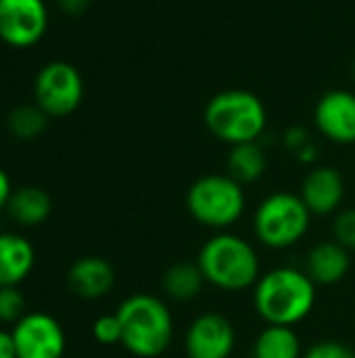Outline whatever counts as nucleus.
<instances>
[{
	"label": "nucleus",
	"mask_w": 355,
	"mask_h": 358,
	"mask_svg": "<svg viewBox=\"0 0 355 358\" xmlns=\"http://www.w3.org/2000/svg\"><path fill=\"white\" fill-rule=\"evenodd\" d=\"M121 346L136 358L161 357L174 338V319L163 300L151 294H134L117 308Z\"/></svg>",
	"instance_id": "nucleus-2"
},
{
	"label": "nucleus",
	"mask_w": 355,
	"mask_h": 358,
	"mask_svg": "<svg viewBox=\"0 0 355 358\" xmlns=\"http://www.w3.org/2000/svg\"><path fill=\"white\" fill-rule=\"evenodd\" d=\"M63 358H71V357H63Z\"/></svg>",
	"instance_id": "nucleus-30"
},
{
	"label": "nucleus",
	"mask_w": 355,
	"mask_h": 358,
	"mask_svg": "<svg viewBox=\"0 0 355 358\" xmlns=\"http://www.w3.org/2000/svg\"><path fill=\"white\" fill-rule=\"evenodd\" d=\"M253 304L268 325L293 327L314 310L316 283L305 271L293 266L272 268L257 279Z\"/></svg>",
	"instance_id": "nucleus-1"
},
{
	"label": "nucleus",
	"mask_w": 355,
	"mask_h": 358,
	"mask_svg": "<svg viewBox=\"0 0 355 358\" xmlns=\"http://www.w3.org/2000/svg\"><path fill=\"white\" fill-rule=\"evenodd\" d=\"M48 29L44 0H0V40L10 48L38 44Z\"/></svg>",
	"instance_id": "nucleus-8"
},
{
	"label": "nucleus",
	"mask_w": 355,
	"mask_h": 358,
	"mask_svg": "<svg viewBox=\"0 0 355 358\" xmlns=\"http://www.w3.org/2000/svg\"><path fill=\"white\" fill-rule=\"evenodd\" d=\"M8 130L13 136L21 141H31L46 130L48 115L33 103V105H19L8 113Z\"/></svg>",
	"instance_id": "nucleus-20"
},
{
	"label": "nucleus",
	"mask_w": 355,
	"mask_h": 358,
	"mask_svg": "<svg viewBox=\"0 0 355 358\" xmlns=\"http://www.w3.org/2000/svg\"><path fill=\"white\" fill-rule=\"evenodd\" d=\"M318 132L337 145L355 143V92L335 88L324 92L314 107Z\"/></svg>",
	"instance_id": "nucleus-11"
},
{
	"label": "nucleus",
	"mask_w": 355,
	"mask_h": 358,
	"mask_svg": "<svg viewBox=\"0 0 355 358\" xmlns=\"http://www.w3.org/2000/svg\"><path fill=\"white\" fill-rule=\"evenodd\" d=\"M301 358H355V350L343 342L324 340V342H318L312 348H308Z\"/></svg>",
	"instance_id": "nucleus-24"
},
{
	"label": "nucleus",
	"mask_w": 355,
	"mask_h": 358,
	"mask_svg": "<svg viewBox=\"0 0 355 358\" xmlns=\"http://www.w3.org/2000/svg\"><path fill=\"white\" fill-rule=\"evenodd\" d=\"M203 122L218 141L234 147L259 141L268 126V111L255 92L228 88L207 101Z\"/></svg>",
	"instance_id": "nucleus-3"
},
{
	"label": "nucleus",
	"mask_w": 355,
	"mask_h": 358,
	"mask_svg": "<svg viewBox=\"0 0 355 358\" xmlns=\"http://www.w3.org/2000/svg\"><path fill=\"white\" fill-rule=\"evenodd\" d=\"M243 185L230 174H205L186 191V210L203 227L224 231L245 212Z\"/></svg>",
	"instance_id": "nucleus-5"
},
{
	"label": "nucleus",
	"mask_w": 355,
	"mask_h": 358,
	"mask_svg": "<svg viewBox=\"0 0 355 358\" xmlns=\"http://www.w3.org/2000/svg\"><path fill=\"white\" fill-rule=\"evenodd\" d=\"M4 212L15 224L29 229L42 224L50 216L52 201L50 195L40 187H19L13 191Z\"/></svg>",
	"instance_id": "nucleus-16"
},
{
	"label": "nucleus",
	"mask_w": 355,
	"mask_h": 358,
	"mask_svg": "<svg viewBox=\"0 0 355 358\" xmlns=\"http://www.w3.org/2000/svg\"><path fill=\"white\" fill-rule=\"evenodd\" d=\"M17 358H63L65 331L61 323L46 313H27L10 329Z\"/></svg>",
	"instance_id": "nucleus-9"
},
{
	"label": "nucleus",
	"mask_w": 355,
	"mask_h": 358,
	"mask_svg": "<svg viewBox=\"0 0 355 358\" xmlns=\"http://www.w3.org/2000/svg\"><path fill=\"white\" fill-rule=\"evenodd\" d=\"M59 8L69 15V17H77L82 15L88 6H90V0H56Z\"/></svg>",
	"instance_id": "nucleus-26"
},
{
	"label": "nucleus",
	"mask_w": 355,
	"mask_h": 358,
	"mask_svg": "<svg viewBox=\"0 0 355 358\" xmlns=\"http://www.w3.org/2000/svg\"><path fill=\"white\" fill-rule=\"evenodd\" d=\"M92 336L103 346H115L121 344V323L117 315H103L92 325Z\"/></svg>",
	"instance_id": "nucleus-22"
},
{
	"label": "nucleus",
	"mask_w": 355,
	"mask_h": 358,
	"mask_svg": "<svg viewBox=\"0 0 355 358\" xmlns=\"http://www.w3.org/2000/svg\"><path fill=\"white\" fill-rule=\"evenodd\" d=\"M285 145L297 155L301 149H305L308 145H312V138H310V134H308L305 128L293 126V128H289V130L285 132Z\"/></svg>",
	"instance_id": "nucleus-25"
},
{
	"label": "nucleus",
	"mask_w": 355,
	"mask_h": 358,
	"mask_svg": "<svg viewBox=\"0 0 355 358\" xmlns=\"http://www.w3.org/2000/svg\"><path fill=\"white\" fill-rule=\"evenodd\" d=\"M0 358H17L13 334L4 331V329H0Z\"/></svg>",
	"instance_id": "nucleus-28"
},
{
	"label": "nucleus",
	"mask_w": 355,
	"mask_h": 358,
	"mask_svg": "<svg viewBox=\"0 0 355 358\" xmlns=\"http://www.w3.org/2000/svg\"><path fill=\"white\" fill-rule=\"evenodd\" d=\"M205 283L207 281L197 262H176L163 273V279H161L163 292L172 300H178V302L197 298L203 292Z\"/></svg>",
	"instance_id": "nucleus-18"
},
{
	"label": "nucleus",
	"mask_w": 355,
	"mask_h": 358,
	"mask_svg": "<svg viewBox=\"0 0 355 358\" xmlns=\"http://www.w3.org/2000/svg\"><path fill=\"white\" fill-rule=\"evenodd\" d=\"M25 296L19 287H0V323L15 325L25 317Z\"/></svg>",
	"instance_id": "nucleus-21"
},
{
	"label": "nucleus",
	"mask_w": 355,
	"mask_h": 358,
	"mask_svg": "<svg viewBox=\"0 0 355 358\" xmlns=\"http://www.w3.org/2000/svg\"><path fill=\"white\" fill-rule=\"evenodd\" d=\"M36 105L48 117L71 115L84 99V80L75 65L67 61L46 63L33 82Z\"/></svg>",
	"instance_id": "nucleus-7"
},
{
	"label": "nucleus",
	"mask_w": 355,
	"mask_h": 358,
	"mask_svg": "<svg viewBox=\"0 0 355 358\" xmlns=\"http://www.w3.org/2000/svg\"><path fill=\"white\" fill-rule=\"evenodd\" d=\"M354 76H355V65H354Z\"/></svg>",
	"instance_id": "nucleus-29"
},
{
	"label": "nucleus",
	"mask_w": 355,
	"mask_h": 358,
	"mask_svg": "<svg viewBox=\"0 0 355 358\" xmlns=\"http://www.w3.org/2000/svg\"><path fill=\"white\" fill-rule=\"evenodd\" d=\"M69 289L84 300H98L115 285L113 266L100 256H84L67 271Z\"/></svg>",
	"instance_id": "nucleus-13"
},
{
	"label": "nucleus",
	"mask_w": 355,
	"mask_h": 358,
	"mask_svg": "<svg viewBox=\"0 0 355 358\" xmlns=\"http://www.w3.org/2000/svg\"><path fill=\"white\" fill-rule=\"evenodd\" d=\"M352 252L335 239L314 245L305 260V273L316 285H335L343 281L352 268Z\"/></svg>",
	"instance_id": "nucleus-14"
},
{
	"label": "nucleus",
	"mask_w": 355,
	"mask_h": 358,
	"mask_svg": "<svg viewBox=\"0 0 355 358\" xmlns=\"http://www.w3.org/2000/svg\"><path fill=\"white\" fill-rule=\"evenodd\" d=\"M312 222V212L295 193L278 191L268 195L255 210L253 229L257 241L270 250H287L299 243Z\"/></svg>",
	"instance_id": "nucleus-6"
},
{
	"label": "nucleus",
	"mask_w": 355,
	"mask_h": 358,
	"mask_svg": "<svg viewBox=\"0 0 355 358\" xmlns=\"http://www.w3.org/2000/svg\"><path fill=\"white\" fill-rule=\"evenodd\" d=\"M299 197L303 199L312 216H328L337 212L345 197L343 174L331 166H314L301 182Z\"/></svg>",
	"instance_id": "nucleus-12"
},
{
	"label": "nucleus",
	"mask_w": 355,
	"mask_h": 358,
	"mask_svg": "<svg viewBox=\"0 0 355 358\" xmlns=\"http://www.w3.org/2000/svg\"><path fill=\"white\" fill-rule=\"evenodd\" d=\"M197 264L205 281L224 292L253 287L262 277L255 248L232 233H218L205 241L197 256Z\"/></svg>",
	"instance_id": "nucleus-4"
},
{
	"label": "nucleus",
	"mask_w": 355,
	"mask_h": 358,
	"mask_svg": "<svg viewBox=\"0 0 355 358\" xmlns=\"http://www.w3.org/2000/svg\"><path fill=\"white\" fill-rule=\"evenodd\" d=\"M236 346L234 325L218 313H205L197 317L184 340L188 358H230Z\"/></svg>",
	"instance_id": "nucleus-10"
},
{
	"label": "nucleus",
	"mask_w": 355,
	"mask_h": 358,
	"mask_svg": "<svg viewBox=\"0 0 355 358\" xmlns=\"http://www.w3.org/2000/svg\"><path fill=\"white\" fill-rule=\"evenodd\" d=\"M226 166H228V174L234 180H239L241 185H249V182H257L266 174L268 157L257 141L243 143L230 147Z\"/></svg>",
	"instance_id": "nucleus-17"
},
{
	"label": "nucleus",
	"mask_w": 355,
	"mask_h": 358,
	"mask_svg": "<svg viewBox=\"0 0 355 358\" xmlns=\"http://www.w3.org/2000/svg\"><path fill=\"white\" fill-rule=\"evenodd\" d=\"M13 191H15V189H13V182H10V178H8V174L0 168V212L6 210V203H8Z\"/></svg>",
	"instance_id": "nucleus-27"
},
{
	"label": "nucleus",
	"mask_w": 355,
	"mask_h": 358,
	"mask_svg": "<svg viewBox=\"0 0 355 358\" xmlns=\"http://www.w3.org/2000/svg\"><path fill=\"white\" fill-rule=\"evenodd\" d=\"M333 235L337 243H341L349 252H355V210H343L337 214L333 222Z\"/></svg>",
	"instance_id": "nucleus-23"
},
{
	"label": "nucleus",
	"mask_w": 355,
	"mask_h": 358,
	"mask_svg": "<svg viewBox=\"0 0 355 358\" xmlns=\"http://www.w3.org/2000/svg\"><path fill=\"white\" fill-rule=\"evenodd\" d=\"M36 264L33 245L19 233H0V287H19Z\"/></svg>",
	"instance_id": "nucleus-15"
},
{
	"label": "nucleus",
	"mask_w": 355,
	"mask_h": 358,
	"mask_svg": "<svg viewBox=\"0 0 355 358\" xmlns=\"http://www.w3.org/2000/svg\"><path fill=\"white\" fill-rule=\"evenodd\" d=\"M301 342L293 327L268 325L255 340L253 358H301Z\"/></svg>",
	"instance_id": "nucleus-19"
}]
</instances>
